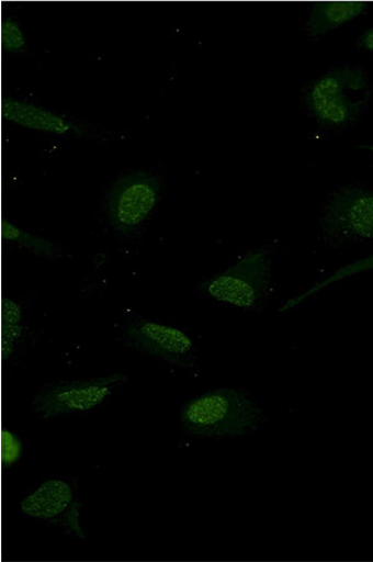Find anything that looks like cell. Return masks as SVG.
I'll return each instance as SVG.
<instances>
[{
  "label": "cell",
  "mask_w": 373,
  "mask_h": 562,
  "mask_svg": "<svg viewBox=\"0 0 373 562\" xmlns=\"http://www.w3.org/2000/svg\"><path fill=\"white\" fill-rule=\"evenodd\" d=\"M86 507L80 486L74 477H53L37 485L21 503L23 517L59 528L67 536L88 539L81 526V510Z\"/></svg>",
  "instance_id": "52a82bcc"
},
{
  "label": "cell",
  "mask_w": 373,
  "mask_h": 562,
  "mask_svg": "<svg viewBox=\"0 0 373 562\" xmlns=\"http://www.w3.org/2000/svg\"><path fill=\"white\" fill-rule=\"evenodd\" d=\"M358 148L368 149L373 155V146L371 145H359Z\"/></svg>",
  "instance_id": "e0dca14e"
},
{
  "label": "cell",
  "mask_w": 373,
  "mask_h": 562,
  "mask_svg": "<svg viewBox=\"0 0 373 562\" xmlns=\"http://www.w3.org/2000/svg\"><path fill=\"white\" fill-rule=\"evenodd\" d=\"M26 334L24 307L16 300L5 297L2 304V349L5 363L16 360L23 351Z\"/></svg>",
  "instance_id": "8fae6325"
},
{
  "label": "cell",
  "mask_w": 373,
  "mask_h": 562,
  "mask_svg": "<svg viewBox=\"0 0 373 562\" xmlns=\"http://www.w3.org/2000/svg\"><path fill=\"white\" fill-rule=\"evenodd\" d=\"M357 45L362 50L373 53V26L359 37Z\"/></svg>",
  "instance_id": "2e32d148"
},
{
  "label": "cell",
  "mask_w": 373,
  "mask_h": 562,
  "mask_svg": "<svg viewBox=\"0 0 373 562\" xmlns=\"http://www.w3.org/2000/svg\"><path fill=\"white\" fill-rule=\"evenodd\" d=\"M366 2H320L309 8V18L304 27L306 40L312 42L338 30L352 19L368 11Z\"/></svg>",
  "instance_id": "30bf717a"
},
{
  "label": "cell",
  "mask_w": 373,
  "mask_h": 562,
  "mask_svg": "<svg viewBox=\"0 0 373 562\" xmlns=\"http://www.w3.org/2000/svg\"><path fill=\"white\" fill-rule=\"evenodd\" d=\"M265 422L263 409L241 390H212L181 407L183 432L195 437H246L258 432Z\"/></svg>",
  "instance_id": "6da1fadb"
},
{
  "label": "cell",
  "mask_w": 373,
  "mask_h": 562,
  "mask_svg": "<svg viewBox=\"0 0 373 562\" xmlns=\"http://www.w3.org/2000/svg\"><path fill=\"white\" fill-rule=\"evenodd\" d=\"M368 91V71L358 64H343L312 83L305 92V108L323 127L348 130L359 124L373 101V91L360 99H353V93Z\"/></svg>",
  "instance_id": "7a4b0ae2"
},
{
  "label": "cell",
  "mask_w": 373,
  "mask_h": 562,
  "mask_svg": "<svg viewBox=\"0 0 373 562\" xmlns=\"http://www.w3.org/2000/svg\"><path fill=\"white\" fill-rule=\"evenodd\" d=\"M2 46L9 54H21L27 50L25 31L18 19L5 16L2 24Z\"/></svg>",
  "instance_id": "5bb4252c"
},
{
  "label": "cell",
  "mask_w": 373,
  "mask_h": 562,
  "mask_svg": "<svg viewBox=\"0 0 373 562\" xmlns=\"http://www.w3.org/2000/svg\"><path fill=\"white\" fill-rule=\"evenodd\" d=\"M23 454L22 439L15 436L12 430L4 429L2 434V462L4 470H11Z\"/></svg>",
  "instance_id": "9a60e30c"
},
{
  "label": "cell",
  "mask_w": 373,
  "mask_h": 562,
  "mask_svg": "<svg viewBox=\"0 0 373 562\" xmlns=\"http://www.w3.org/2000/svg\"><path fill=\"white\" fill-rule=\"evenodd\" d=\"M325 247L339 249L373 239V189L359 182L336 184L319 218Z\"/></svg>",
  "instance_id": "277c9868"
},
{
  "label": "cell",
  "mask_w": 373,
  "mask_h": 562,
  "mask_svg": "<svg viewBox=\"0 0 373 562\" xmlns=\"http://www.w3.org/2000/svg\"><path fill=\"white\" fill-rule=\"evenodd\" d=\"M128 381L126 372H116L97 379L46 382L37 391L32 414L42 420L88 414L104 406Z\"/></svg>",
  "instance_id": "8992f818"
},
{
  "label": "cell",
  "mask_w": 373,
  "mask_h": 562,
  "mask_svg": "<svg viewBox=\"0 0 373 562\" xmlns=\"http://www.w3.org/2000/svg\"><path fill=\"white\" fill-rule=\"evenodd\" d=\"M273 252L268 248L247 251L236 263L214 276L200 289L204 295L240 311H259L273 294Z\"/></svg>",
  "instance_id": "3957f363"
},
{
  "label": "cell",
  "mask_w": 373,
  "mask_h": 562,
  "mask_svg": "<svg viewBox=\"0 0 373 562\" xmlns=\"http://www.w3.org/2000/svg\"><path fill=\"white\" fill-rule=\"evenodd\" d=\"M126 348L192 370L199 360L197 346L189 333L170 324L137 315L126 317L121 331Z\"/></svg>",
  "instance_id": "ba28073f"
},
{
  "label": "cell",
  "mask_w": 373,
  "mask_h": 562,
  "mask_svg": "<svg viewBox=\"0 0 373 562\" xmlns=\"http://www.w3.org/2000/svg\"><path fill=\"white\" fill-rule=\"evenodd\" d=\"M3 239L9 245H14L33 252L37 257L48 260L61 258L65 255L63 247L49 239H45L37 234L19 228L12 222H3Z\"/></svg>",
  "instance_id": "7c38bea8"
},
{
  "label": "cell",
  "mask_w": 373,
  "mask_h": 562,
  "mask_svg": "<svg viewBox=\"0 0 373 562\" xmlns=\"http://www.w3.org/2000/svg\"><path fill=\"white\" fill-rule=\"evenodd\" d=\"M372 270H373V255H371L366 258L353 261V263H351L347 267H343V268L339 269L338 271H335V273L332 276L324 279L323 281H320V283H317L309 290H306V292H304L303 294L297 295L292 300H289V302L283 307L282 312L292 311V308L304 303L305 300L310 299L312 296H314L317 293H320L323 289L328 288L335 283H338V281H341V280H344V279H348V278H351L353 276H358L361 273H365V271H372Z\"/></svg>",
  "instance_id": "4fadbf2b"
},
{
  "label": "cell",
  "mask_w": 373,
  "mask_h": 562,
  "mask_svg": "<svg viewBox=\"0 0 373 562\" xmlns=\"http://www.w3.org/2000/svg\"><path fill=\"white\" fill-rule=\"evenodd\" d=\"M3 117L8 123L22 126L37 133L63 137H97V127L79 123L74 119L33 102L4 98Z\"/></svg>",
  "instance_id": "9c48e42d"
},
{
  "label": "cell",
  "mask_w": 373,
  "mask_h": 562,
  "mask_svg": "<svg viewBox=\"0 0 373 562\" xmlns=\"http://www.w3.org/2000/svg\"><path fill=\"white\" fill-rule=\"evenodd\" d=\"M163 189V178L145 170L121 175L111 183L105 205L117 236L133 238L144 229L161 203Z\"/></svg>",
  "instance_id": "5b68a950"
}]
</instances>
